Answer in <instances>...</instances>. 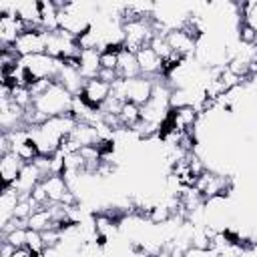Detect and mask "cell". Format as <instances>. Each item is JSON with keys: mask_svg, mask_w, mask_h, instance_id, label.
Returning a JSON list of instances; mask_svg holds the SVG:
<instances>
[{"mask_svg": "<svg viewBox=\"0 0 257 257\" xmlns=\"http://www.w3.org/2000/svg\"><path fill=\"white\" fill-rule=\"evenodd\" d=\"M137 62H139V70L143 76H149V78H163L165 76L163 58L151 46L137 50Z\"/></svg>", "mask_w": 257, "mask_h": 257, "instance_id": "cell-9", "label": "cell"}, {"mask_svg": "<svg viewBox=\"0 0 257 257\" xmlns=\"http://www.w3.org/2000/svg\"><path fill=\"white\" fill-rule=\"evenodd\" d=\"M122 26H124V48L133 50V52L149 46L153 36H155V28H153L151 18L126 20V22H122Z\"/></svg>", "mask_w": 257, "mask_h": 257, "instance_id": "cell-4", "label": "cell"}, {"mask_svg": "<svg viewBox=\"0 0 257 257\" xmlns=\"http://www.w3.org/2000/svg\"><path fill=\"white\" fill-rule=\"evenodd\" d=\"M118 50H114V48L100 50V66L106 68V70H116V66H118Z\"/></svg>", "mask_w": 257, "mask_h": 257, "instance_id": "cell-26", "label": "cell"}, {"mask_svg": "<svg viewBox=\"0 0 257 257\" xmlns=\"http://www.w3.org/2000/svg\"><path fill=\"white\" fill-rule=\"evenodd\" d=\"M167 42L171 46L173 52H177L179 56H183L185 60L195 58V50H197V38L191 36L185 28H177L167 32Z\"/></svg>", "mask_w": 257, "mask_h": 257, "instance_id": "cell-8", "label": "cell"}, {"mask_svg": "<svg viewBox=\"0 0 257 257\" xmlns=\"http://www.w3.org/2000/svg\"><path fill=\"white\" fill-rule=\"evenodd\" d=\"M20 66L24 68V72H26L30 84H32L34 80H42V78L56 80V74H58V68H60V60L52 58L50 54L44 52V54H34V56L20 58Z\"/></svg>", "mask_w": 257, "mask_h": 257, "instance_id": "cell-2", "label": "cell"}, {"mask_svg": "<svg viewBox=\"0 0 257 257\" xmlns=\"http://www.w3.org/2000/svg\"><path fill=\"white\" fill-rule=\"evenodd\" d=\"M16 16L24 22L26 30L40 28V2L38 0H18Z\"/></svg>", "mask_w": 257, "mask_h": 257, "instance_id": "cell-15", "label": "cell"}, {"mask_svg": "<svg viewBox=\"0 0 257 257\" xmlns=\"http://www.w3.org/2000/svg\"><path fill=\"white\" fill-rule=\"evenodd\" d=\"M42 173L36 169V165L34 163H26L24 167H22V171H20V175H18V179H16V183H14V187H16V191L20 193V197H30L32 195V191H34V187L38 185V183H42Z\"/></svg>", "mask_w": 257, "mask_h": 257, "instance_id": "cell-13", "label": "cell"}, {"mask_svg": "<svg viewBox=\"0 0 257 257\" xmlns=\"http://www.w3.org/2000/svg\"><path fill=\"white\" fill-rule=\"evenodd\" d=\"M76 62H78L80 74H82L86 80L98 78V74H100V70H102V66H100V50H80Z\"/></svg>", "mask_w": 257, "mask_h": 257, "instance_id": "cell-16", "label": "cell"}, {"mask_svg": "<svg viewBox=\"0 0 257 257\" xmlns=\"http://www.w3.org/2000/svg\"><path fill=\"white\" fill-rule=\"evenodd\" d=\"M118 120H120V126H122V128L133 131V128L143 120V116H141V106H137V104H133V102H124L122 108H120V112H118Z\"/></svg>", "mask_w": 257, "mask_h": 257, "instance_id": "cell-21", "label": "cell"}, {"mask_svg": "<svg viewBox=\"0 0 257 257\" xmlns=\"http://www.w3.org/2000/svg\"><path fill=\"white\" fill-rule=\"evenodd\" d=\"M72 102L74 96L54 80V84L40 96L34 98L32 106L44 116V118H52V116H60V114H70L72 110Z\"/></svg>", "mask_w": 257, "mask_h": 257, "instance_id": "cell-1", "label": "cell"}, {"mask_svg": "<svg viewBox=\"0 0 257 257\" xmlns=\"http://www.w3.org/2000/svg\"><path fill=\"white\" fill-rule=\"evenodd\" d=\"M239 10H241V22L247 24L249 28H253L257 32V0L241 2L239 4Z\"/></svg>", "mask_w": 257, "mask_h": 257, "instance_id": "cell-23", "label": "cell"}, {"mask_svg": "<svg viewBox=\"0 0 257 257\" xmlns=\"http://www.w3.org/2000/svg\"><path fill=\"white\" fill-rule=\"evenodd\" d=\"M58 14H60V6L56 0H42L40 2V28L48 34L60 30Z\"/></svg>", "mask_w": 257, "mask_h": 257, "instance_id": "cell-18", "label": "cell"}, {"mask_svg": "<svg viewBox=\"0 0 257 257\" xmlns=\"http://www.w3.org/2000/svg\"><path fill=\"white\" fill-rule=\"evenodd\" d=\"M24 165L26 163L16 153L0 155V179H2V185H14Z\"/></svg>", "mask_w": 257, "mask_h": 257, "instance_id": "cell-14", "label": "cell"}, {"mask_svg": "<svg viewBox=\"0 0 257 257\" xmlns=\"http://www.w3.org/2000/svg\"><path fill=\"white\" fill-rule=\"evenodd\" d=\"M42 187L48 195V203H62L64 197L70 193V187L62 175H48L42 179Z\"/></svg>", "mask_w": 257, "mask_h": 257, "instance_id": "cell-17", "label": "cell"}, {"mask_svg": "<svg viewBox=\"0 0 257 257\" xmlns=\"http://www.w3.org/2000/svg\"><path fill=\"white\" fill-rule=\"evenodd\" d=\"M108 96H110V84H106V82L100 80V78H90V80H86V84H84V88H82V92H80V98H82L88 106H92V108H100V106L108 100Z\"/></svg>", "mask_w": 257, "mask_h": 257, "instance_id": "cell-11", "label": "cell"}, {"mask_svg": "<svg viewBox=\"0 0 257 257\" xmlns=\"http://www.w3.org/2000/svg\"><path fill=\"white\" fill-rule=\"evenodd\" d=\"M195 189L201 193V197L205 201H209V199H215V197H227L233 191V183H231V177L207 169L197 177Z\"/></svg>", "mask_w": 257, "mask_h": 257, "instance_id": "cell-3", "label": "cell"}, {"mask_svg": "<svg viewBox=\"0 0 257 257\" xmlns=\"http://www.w3.org/2000/svg\"><path fill=\"white\" fill-rule=\"evenodd\" d=\"M201 112L195 106H183V108H175L171 110L169 122L165 124L167 128H173L177 133H193L197 120H199Z\"/></svg>", "mask_w": 257, "mask_h": 257, "instance_id": "cell-10", "label": "cell"}, {"mask_svg": "<svg viewBox=\"0 0 257 257\" xmlns=\"http://www.w3.org/2000/svg\"><path fill=\"white\" fill-rule=\"evenodd\" d=\"M56 82L62 84L72 96H80V92H82V88H84V84H86V78L80 74L76 58L60 60V68H58V74H56Z\"/></svg>", "mask_w": 257, "mask_h": 257, "instance_id": "cell-7", "label": "cell"}, {"mask_svg": "<svg viewBox=\"0 0 257 257\" xmlns=\"http://www.w3.org/2000/svg\"><path fill=\"white\" fill-rule=\"evenodd\" d=\"M46 38H48V32H44L42 28L26 30L24 34H20V38L16 40V44L12 46V50L20 58L34 56V54H44L46 52Z\"/></svg>", "mask_w": 257, "mask_h": 257, "instance_id": "cell-5", "label": "cell"}, {"mask_svg": "<svg viewBox=\"0 0 257 257\" xmlns=\"http://www.w3.org/2000/svg\"><path fill=\"white\" fill-rule=\"evenodd\" d=\"M26 249H30L34 255H38L40 251H44V249H46V245H44V237H42V233H40V231H32V229H28Z\"/></svg>", "mask_w": 257, "mask_h": 257, "instance_id": "cell-25", "label": "cell"}, {"mask_svg": "<svg viewBox=\"0 0 257 257\" xmlns=\"http://www.w3.org/2000/svg\"><path fill=\"white\" fill-rule=\"evenodd\" d=\"M124 82V100L133 102L137 106H143L151 100L153 88H155V78L149 76H135V78H122Z\"/></svg>", "mask_w": 257, "mask_h": 257, "instance_id": "cell-6", "label": "cell"}, {"mask_svg": "<svg viewBox=\"0 0 257 257\" xmlns=\"http://www.w3.org/2000/svg\"><path fill=\"white\" fill-rule=\"evenodd\" d=\"M26 229L40 231V233H44V231H48V229H58L56 223H54V215H52L50 205L36 209V211L28 217V221H26Z\"/></svg>", "mask_w": 257, "mask_h": 257, "instance_id": "cell-19", "label": "cell"}, {"mask_svg": "<svg viewBox=\"0 0 257 257\" xmlns=\"http://www.w3.org/2000/svg\"><path fill=\"white\" fill-rule=\"evenodd\" d=\"M116 72L120 78H135V76H141V70H139V62H137V52L128 50V48H120L118 50V66H116Z\"/></svg>", "mask_w": 257, "mask_h": 257, "instance_id": "cell-20", "label": "cell"}, {"mask_svg": "<svg viewBox=\"0 0 257 257\" xmlns=\"http://www.w3.org/2000/svg\"><path fill=\"white\" fill-rule=\"evenodd\" d=\"M14 247L10 245V243H6V241H2V245H0V257H12L14 255Z\"/></svg>", "mask_w": 257, "mask_h": 257, "instance_id": "cell-27", "label": "cell"}, {"mask_svg": "<svg viewBox=\"0 0 257 257\" xmlns=\"http://www.w3.org/2000/svg\"><path fill=\"white\" fill-rule=\"evenodd\" d=\"M149 46H151V48H153V50H155L163 60H165V58H169V54L173 52V50H171V46H169V42H167V34H155Z\"/></svg>", "mask_w": 257, "mask_h": 257, "instance_id": "cell-24", "label": "cell"}, {"mask_svg": "<svg viewBox=\"0 0 257 257\" xmlns=\"http://www.w3.org/2000/svg\"><path fill=\"white\" fill-rule=\"evenodd\" d=\"M26 32L24 22L18 16H0V42L2 48H12L20 34Z\"/></svg>", "mask_w": 257, "mask_h": 257, "instance_id": "cell-12", "label": "cell"}, {"mask_svg": "<svg viewBox=\"0 0 257 257\" xmlns=\"http://www.w3.org/2000/svg\"><path fill=\"white\" fill-rule=\"evenodd\" d=\"M26 237H28V229L26 227H14V229L2 233V241L10 243L14 249H24L26 247Z\"/></svg>", "mask_w": 257, "mask_h": 257, "instance_id": "cell-22", "label": "cell"}]
</instances>
